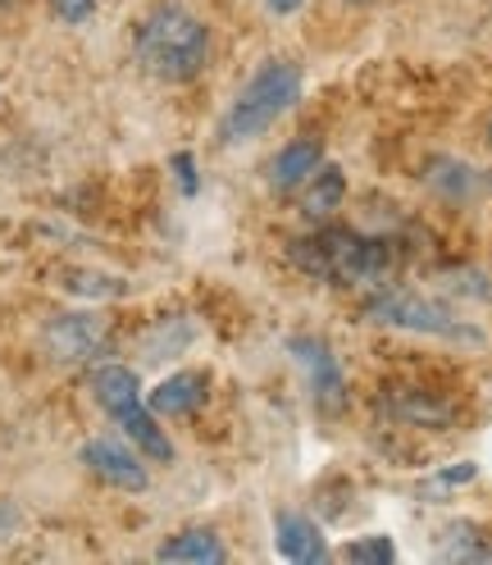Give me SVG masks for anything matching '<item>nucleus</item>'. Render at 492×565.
Segmentation results:
<instances>
[{
  "instance_id": "f257e3e1",
  "label": "nucleus",
  "mask_w": 492,
  "mask_h": 565,
  "mask_svg": "<svg viewBox=\"0 0 492 565\" xmlns=\"http://www.w3.org/2000/svg\"><path fill=\"white\" fill-rule=\"evenodd\" d=\"M292 265L306 269L310 278H329V282H383L397 265L393 242L383 237H365L351 228H324L314 237H297L292 242Z\"/></svg>"
},
{
  "instance_id": "f03ea898",
  "label": "nucleus",
  "mask_w": 492,
  "mask_h": 565,
  "mask_svg": "<svg viewBox=\"0 0 492 565\" xmlns=\"http://www.w3.org/2000/svg\"><path fill=\"white\" fill-rule=\"evenodd\" d=\"M137 60L160 83H188L210 60V32L183 6H156L137 28Z\"/></svg>"
},
{
  "instance_id": "7ed1b4c3",
  "label": "nucleus",
  "mask_w": 492,
  "mask_h": 565,
  "mask_svg": "<svg viewBox=\"0 0 492 565\" xmlns=\"http://www.w3.org/2000/svg\"><path fill=\"white\" fill-rule=\"evenodd\" d=\"M301 87H306L301 64H292V60L260 64L252 74V83H246L237 92V100L228 105V115L220 124V141H224V147H237V141L260 137L265 128H274L301 100Z\"/></svg>"
},
{
  "instance_id": "20e7f679",
  "label": "nucleus",
  "mask_w": 492,
  "mask_h": 565,
  "mask_svg": "<svg viewBox=\"0 0 492 565\" xmlns=\"http://www.w3.org/2000/svg\"><path fill=\"white\" fill-rule=\"evenodd\" d=\"M365 315L374 324H388L402 333H425V338H442V342H466V347H483V329L466 324L456 310H447L434 297H419L406 288H378L365 297Z\"/></svg>"
},
{
  "instance_id": "39448f33",
  "label": "nucleus",
  "mask_w": 492,
  "mask_h": 565,
  "mask_svg": "<svg viewBox=\"0 0 492 565\" xmlns=\"http://www.w3.org/2000/svg\"><path fill=\"white\" fill-rule=\"evenodd\" d=\"M288 351H292V361H297L301 374H306V387H310L314 406L338 411V406L346 402V374H342L338 356L329 351V342H320V338H292Z\"/></svg>"
},
{
  "instance_id": "423d86ee",
  "label": "nucleus",
  "mask_w": 492,
  "mask_h": 565,
  "mask_svg": "<svg viewBox=\"0 0 492 565\" xmlns=\"http://www.w3.org/2000/svg\"><path fill=\"white\" fill-rule=\"evenodd\" d=\"M105 342V320L100 315H55V320L42 329V347L51 351V361H87L96 356Z\"/></svg>"
},
{
  "instance_id": "0eeeda50",
  "label": "nucleus",
  "mask_w": 492,
  "mask_h": 565,
  "mask_svg": "<svg viewBox=\"0 0 492 565\" xmlns=\"http://www.w3.org/2000/svg\"><path fill=\"white\" fill-rule=\"evenodd\" d=\"M274 552L284 561H297V565H314V561H329V543L320 534V524L301 511H278L274 515Z\"/></svg>"
},
{
  "instance_id": "6e6552de",
  "label": "nucleus",
  "mask_w": 492,
  "mask_h": 565,
  "mask_svg": "<svg viewBox=\"0 0 492 565\" xmlns=\"http://www.w3.org/2000/svg\"><path fill=\"white\" fill-rule=\"evenodd\" d=\"M83 466L96 475V479H105V483H115V488H124V492H142L151 479H147V470H142V461L128 451V447H119V443H105V438H96V443H87L83 447Z\"/></svg>"
},
{
  "instance_id": "1a4fd4ad",
  "label": "nucleus",
  "mask_w": 492,
  "mask_h": 565,
  "mask_svg": "<svg viewBox=\"0 0 492 565\" xmlns=\"http://www.w3.org/2000/svg\"><path fill=\"white\" fill-rule=\"evenodd\" d=\"M110 415L119 419V429L142 447L151 461H173V443L164 438V429L156 424V411H147L142 406V397H128V402H119V406H110Z\"/></svg>"
},
{
  "instance_id": "9d476101",
  "label": "nucleus",
  "mask_w": 492,
  "mask_h": 565,
  "mask_svg": "<svg viewBox=\"0 0 492 565\" xmlns=\"http://www.w3.org/2000/svg\"><path fill=\"white\" fill-rule=\"evenodd\" d=\"M320 164H324V147H320V141H314V137H297V141H288V147L269 160V188L292 192Z\"/></svg>"
},
{
  "instance_id": "9b49d317",
  "label": "nucleus",
  "mask_w": 492,
  "mask_h": 565,
  "mask_svg": "<svg viewBox=\"0 0 492 565\" xmlns=\"http://www.w3.org/2000/svg\"><path fill=\"white\" fill-rule=\"evenodd\" d=\"M205 387L210 379L201 370H183V374H169L156 393H151V411L156 415H192L205 402Z\"/></svg>"
},
{
  "instance_id": "f8f14e48",
  "label": "nucleus",
  "mask_w": 492,
  "mask_h": 565,
  "mask_svg": "<svg viewBox=\"0 0 492 565\" xmlns=\"http://www.w3.org/2000/svg\"><path fill=\"white\" fill-rule=\"evenodd\" d=\"M342 201H346V173L338 164H320V169L310 173V192L301 201L306 220H329Z\"/></svg>"
},
{
  "instance_id": "ddd939ff",
  "label": "nucleus",
  "mask_w": 492,
  "mask_h": 565,
  "mask_svg": "<svg viewBox=\"0 0 492 565\" xmlns=\"http://www.w3.org/2000/svg\"><path fill=\"white\" fill-rule=\"evenodd\" d=\"M160 561H210V565H220L228 561V547L210 534V529H183V534H173L164 547H160Z\"/></svg>"
},
{
  "instance_id": "4468645a",
  "label": "nucleus",
  "mask_w": 492,
  "mask_h": 565,
  "mask_svg": "<svg viewBox=\"0 0 492 565\" xmlns=\"http://www.w3.org/2000/svg\"><path fill=\"white\" fill-rule=\"evenodd\" d=\"M429 188L438 196H447V201H470L479 192V173L470 164H461V160H438L429 169Z\"/></svg>"
},
{
  "instance_id": "2eb2a0df",
  "label": "nucleus",
  "mask_w": 492,
  "mask_h": 565,
  "mask_svg": "<svg viewBox=\"0 0 492 565\" xmlns=\"http://www.w3.org/2000/svg\"><path fill=\"white\" fill-rule=\"evenodd\" d=\"M338 556L356 561V565H388V561H397V547H393L388 534H370V539H351Z\"/></svg>"
},
{
  "instance_id": "dca6fc26",
  "label": "nucleus",
  "mask_w": 492,
  "mask_h": 565,
  "mask_svg": "<svg viewBox=\"0 0 492 565\" xmlns=\"http://www.w3.org/2000/svg\"><path fill=\"white\" fill-rule=\"evenodd\" d=\"M51 10H55L64 23H83V19L96 10V0H51Z\"/></svg>"
},
{
  "instance_id": "f3484780",
  "label": "nucleus",
  "mask_w": 492,
  "mask_h": 565,
  "mask_svg": "<svg viewBox=\"0 0 492 565\" xmlns=\"http://www.w3.org/2000/svg\"><path fill=\"white\" fill-rule=\"evenodd\" d=\"M173 169H179V179H183V192H196V169H192V156H179V160H173Z\"/></svg>"
},
{
  "instance_id": "a211bd4d",
  "label": "nucleus",
  "mask_w": 492,
  "mask_h": 565,
  "mask_svg": "<svg viewBox=\"0 0 492 565\" xmlns=\"http://www.w3.org/2000/svg\"><path fill=\"white\" fill-rule=\"evenodd\" d=\"M265 6H269V14H297L306 0H265Z\"/></svg>"
},
{
  "instance_id": "6ab92c4d",
  "label": "nucleus",
  "mask_w": 492,
  "mask_h": 565,
  "mask_svg": "<svg viewBox=\"0 0 492 565\" xmlns=\"http://www.w3.org/2000/svg\"><path fill=\"white\" fill-rule=\"evenodd\" d=\"M488 141H492V119H488Z\"/></svg>"
},
{
  "instance_id": "aec40b11",
  "label": "nucleus",
  "mask_w": 492,
  "mask_h": 565,
  "mask_svg": "<svg viewBox=\"0 0 492 565\" xmlns=\"http://www.w3.org/2000/svg\"><path fill=\"white\" fill-rule=\"evenodd\" d=\"M351 6H365V0H351Z\"/></svg>"
},
{
  "instance_id": "412c9836",
  "label": "nucleus",
  "mask_w": 492,
  "mask_h": 565,
  "mask_svg": "<svg viewBox=\"0 0 492 565\" xmlns=\"http://www.w3.org/2000/svg\"><path fill=\"white\" fill-rule=\"evenodd\" d=\"M0 6H10V0H0Z\"/></svg>"
}]
</instances>
